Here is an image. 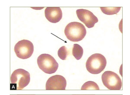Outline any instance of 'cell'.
Segmentation results:
<instances>
[{
    "mask_svg": "<svg viewBox=\"0 0 130 95\" xmlns=\"http://www.w3.org/2000/svg\"><path fill=\"white\" fill-rule=\"evenodd\" d=\"M64 33L67 38L71 41L77 42L82 40L86 34V28L81 23L70 22L65 27Z\"/></svg>",
    "mask_w": 130,
    "mask_h": 95,
    "instance_id": "1",
    "label": "cell"
},
{
    "mask_svg": "<svg viewBox=\"0 0 130 95\" xmlns=\"http://www.w3.org/2000/svg\"><path fill=\"white\" fill-rule=\"evenodd\" d=\"M30 80V74L28 72L22 69H18L11 75V88L15 90H21L29 84Z\"/></svg>",
    "mask_w": 130,
    "mask_h": 95,
    "instance_id": "2",
    "label": "cell"
},
{
    "mask_svg": "<svg viewBox=\"0 0 130 95\" xmlns=\"http://www.w3.org/2000/svg\"><path fill=\"white\" fill-rule=\"evenodd\" d=\"M106 64V60L104 56L100 54L95 53L88 58L86 63V67L89 73L97 74L103 71Z\"/></svg>",
    "mask_w": 130,
    "mask_h": 95,
    "instance_id": "3",
    "label": "cell"
},
{
    "mask_svg": "<svg viewBox=\"0 0 130 95\" xmlns=\"http://www.w3.org/2000/svg\"><path fill=\"white\" fill-rule=\"evenodd\" d=\"M37 61L39 68L47 74L55 73L58 67V64L54 58L48 54L40 55L38 57Z\"/></svg>",
    "mask_w": 130,
    "mask_h": 95,
    "instance_id": "4",
    "label": "cell"
},
{
    "mask_svg": "<svg viewBox=\"0 0 130 95\" xmlns=\"http://www.w3.org/2000/svg\"><path fill=\"white\" fill-rule=\"evenodd\" d=\"M102 80L104 85L110 90H120L122 85L119 76L114 72L105 71L102 76Z\"/></svg>",
    "mask_w": 130,
    "mask_h": 95,
    "instance_id": "5",
    "label": "cell"
},
{
    "mask_svg": "<svg viewBox=\"0 0 130 95\" xmlns=\"http://www.w3.org/2000/svg\"><path fill=\"white\" fill-rule=\"evenodd\" d=\"M14 51L17 56L24 59L31 56L34 51L33 43L30 41L23 39L19 41L15 45Z\"/></svg>",
    "mask_w": 130,
    "mask_h": 95,
    "instance_id": "6",
    "label": "cell"
},
{
    "mask_svg": "<svg viewBox=\"0 0 130 95\" xmlns=\"http://www.w3.org/2000/svg\"><path fill=\"white\" fill-rule=\"evenodd\" d=\"M78 18L88 28L93 27L95 23L98 22L97 18L90 11L86 9H81L76 10Z\"/></svg>",
    "mask_w": 130,
    "mask_h": 95,
    "instance_id": "7",
    "label": "cell"
},
{
    "mask_svg": "<svg viewBox=\"0 0 130 95\" xmlns=\"http://www.w3.org/2000/svg\"><path fill=\"white\" fill-rule=\"evenodd\" d=\"M66 85V80L64 77L56 75L48 79L46 83V90H65Z\"/></svg>",
    "mask_w": 130,
    "mask_h": 95,
    "instance_id": "8",
    "label": "cell"
},
{
    "mask_svg": "<svg viewBox=\"0 0 130 95\" xmlns=\"http://www.w3.org/2000/svg\"><path fill=\"white\" fill-rule=\"evenodd\" d=\"M44 12L46 18L51 23L58 22L62 17V11L59 7H47Z\"/></svg>",
    "mask_w": 130,
    "mask_h": 95,
    "instance_id": "9",
    "label": "cell"
},
{
    "mask_svg": "<svg viewBox=\"0 0 130 95\" xmlns=\"http://www.w3.org/2000/svg\"><path fill=\"white\" fill-rule=\"evenodd\" d=\"M83 53V50L79 44H74L72 50V54L77 60L80 59L82 57Z\"/></svg>",
    "mask_w": 130,
    "mask_h": 95,
    "instance_id": "10",
    "label": "cell"
},
{
    "mask_svg": "<svg viewBox=\"0 0 130 95\" xmlns=\"http://www.w3.org/2000/svg\"><path fill=\"white\" fill-rule=\"evenodd\" d=\"M121 7H100L102 12L108 15L117 14L120 11Z\"/></svg>",
    "mask_w": 130,
    "mask_h": 95,
    "instance_id": "11",
    "label": "cell"
},
{
    "mask_svg": "<svg viewBox=\"0 0 130 95\" xmlns=\"http://www.w3.org/2000/svg\"><path fill=\"white\" fill-rule=\"evenodd\" d=\"M81 90H99V87L95 82L89 81L85 82L81 87Z\"/></svg>",
    "mask_w": 130,
    "mask_h": 95,
    "instance_id": "12",
    "label": "cell"
},
{
    "mask_svg": "<svg viewBox=\"0 0 130 95\" xmlns=\"http://www.w3.org/2000/svg\"><path fill=\"white\" fill-rule=\"evenodd\" d=\"M68 54V50L65 46H61L58 51V56L62 60H66Z\"/></svg>",
    "mask_w": 130,
    "mask_h": 95,
    "instance_id": "13",
    "label": "cell"
}]
</instances>
